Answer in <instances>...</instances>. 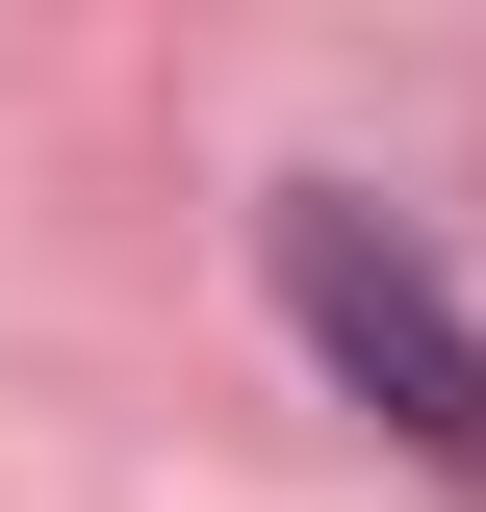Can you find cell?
Here are the masks:
<instances>
[{
  "label": "cell",
  "mask_w": 486,
  "mask_h": 512,
  "mask_svg": "<svg viewBox=\"0 0 486 512\" xmlns=\"http://www.w3.org/2000/svg\"><path fill=\"white\" fill-rule=\"evenodd\" d=\"M282 308H307V359L359 384L384 436L486 461V333H461V282H435V256H384L359 205H282Z\"/></svg>",
  "instance_id": "obj_1"
}]
</instances>
